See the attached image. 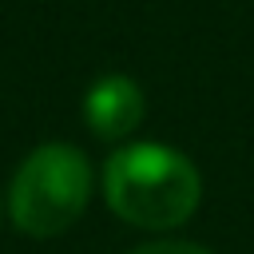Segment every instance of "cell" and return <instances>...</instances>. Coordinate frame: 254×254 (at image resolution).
I'll return each mask as SVG.
<instances>
[{
	"label": "cell",
	"mask_w": 254,
	"mask_h": 254,
	"mask_svg": "<svg viewBox=\"0 0 254 254\" xmlns=\"http://www.w3.org/2000/svg\"><path fill=\"white\" fill-rule=\"evenodd\" d=\"M103 198L107 206L143 230L183 226L202 198L198 167L163 143H123L103 163Z\"/></svg>",
	"instance_id": "6da1fadb"
},
{
	"label": "cell",
	"mask_w": 254,
	"mask_h": 254,
	"mask_svg": "<svg viewBox=\"0 0 254 254\" xmlns=\"http://www.w3.org/2000/svg\"><path fill=\"white\" fill-rule=\"evenodd\" d=\"M131 254H210V250L198 242H187V238H155V242L135 246Z\"/></svg>",
	"instance_id": "277c9868"
},
{
	"label": "cell",
	"mask_w": 254,
	"mask_h": 254,
	"mask_svg": "<svg viewBox=\"0 0 254 254\" xmlns=\"http://www.w3.org/2000/svg\"><path fill=\"white\" fill-rule=\"evenodd\" d=\"M143 107H147L143 87L131 75H99L83 95V119H87L91 135L107 139V143L127 139L139 127Z\"/></svg>",
	"instance_id": "3957f363"
},
{
	"label": "cell",
	"mask_w": 254,
	"mask_h": 254,
	"mask_svg": "<svg viewBox=\"0 0 254 254\" xmlns=\"http://www.w3.org/2000/svg\"><path fill=\"white\" fill-rule=\"evenodd\" d=\"M91 198V167L71 143H40L8 187V214L28 238L64 234Z\"/></svg>",
	"instance_id": "7a4b0ae2"
}]
</instances>
